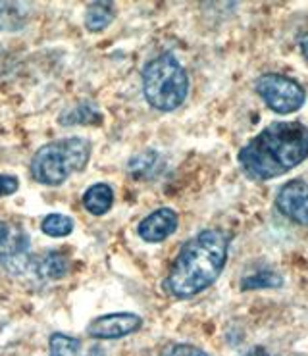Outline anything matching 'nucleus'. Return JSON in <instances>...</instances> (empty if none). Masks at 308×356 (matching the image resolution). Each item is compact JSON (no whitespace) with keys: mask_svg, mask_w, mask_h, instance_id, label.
Wrapping results in <instances>:
<instances>
[{"mask_svg":"<svg viewBox=\"0 0 308 356\" xmlns=\"http://www.w3.org/2000/svg\"><path fill=\"white\" fill-rule=\"evenodd\" d=\"M307 158V125L299 122H275L243 147L239 164L249 177L266 181L287 174Z\"/></svg>","mask_w":308,"mask_h":356,"instance_id":"nucleus-1","label":"nucleus"},{"mask_svg":"<svg viewBox=\"0 0 308 356\" xmlns=\"http://www.w3.org/2000/svg\"><path fill=\"white\" fill-rule=\"evenodd\" d=\"M229 235L222 229H204L187 241L168 272L162 287L175 298H191L220 277L227 262Z\"/></svg>","mask_w":308,"mask_h":356,"instance_id":"nucleus-2","label":"nucleus"},{"mask_svg":"<svg viewBox=\"0 0 308 356\" xmlns=\"http://www.w3.org/2000/svg\"><path fill=\"white\" fill-rule=\"evenodd\" d=\"M141 77L145 100L160 112H174L189 95V75L170 52L150 60Z\"/></svg>","mask_w":308,"mask_h":356,"instance_id":"nucleus-3","label":"nucleus"},{"mask_svg":"<svg viewBox=\"0 0 308 356\" xmlns=\"http://www.w3.org/2000/svg\"><path fill=\"white\" fill-rule=\"evenodd\" d=\"M91 158V143L81 137H67L47 143L31 158V175L35 181L56 187L70 175L81 172Z\"/></svg>","mask_w":308,"mask_h":356,"instance_id":"nucleus-4","label":"nucleus"},{"mask_svg":"<svg viewBox=\"0 0 308 356\" xmlns=\"http://www.w3.org/2000/svg\"><path fill=\"white\" fill-rule=\"evenodd\" d=\"M254 87H257L260 99L268 104V108L275 114H282V116L297 112L307 100V92L300 87V83H297L295 79L287 77V75H262L257 79Z\"/></svg>","mask_w":308,"mask_h":356,"instance_id":"nucleus-5","label":"nucleus"},{"mask_svg":"<svg viewBox=\"0 0 308 356\" xmlns=\"http://www.w3.org/2000/svg\"><path fill=\"white\" fill-rule=\"evenodd\" d=\"M0 266L14 275L33 272L29 237L12 222H0Z\"/></svg>","mask_w":308,"mask_h":356,"instance_id":"nucleus-6","label":"nucleus"},{"mask_svg":"<svg viewBox=\"0 0 308 356\" xmlns=\"http://www.w3.org/2000/svg\"><path fill=\"white\" fill-rule=\"evenodd\" d=\"M141 316L133 312H116V314L100 316L87 325V335L95 339H120L131 335L141 327Z\"/></svg>","mask_w":308,"mask_h":356,"instance_id":"nucleus-7","label":"nucleus"},{"mask_svg":"<svg viewBox=\"0 0 308 356\" xmlns=\"http://www.w3.org/2000/svg\"><path fill=\"white\" fill-rule=\"evenodd\" d=\"M275 207L291 222L308 225V183L302 179L285 183L275 197Z\"/></svg>","mask_w":308,"mask_h":356,"instance_id":"nucleus-8","label":"nucleus"},{"mask_svg":"<svg viewBox=\"0 0 308 356\" xmlns=\"http://www.w3.org/2000/svg\"><path fill=\"white\" fill-rule=\"evenodd\" d=\"M177 222L179 218L172 208H159L147 218H143L137 232H139V237L147 243H162L170 235H174L177 229Z\"/></svg>","mask_w":308,"mask_h":356,"instance_id":"nucleus-9","label":"nucleus"},{"mask_svg":"<svg viewBox=\"0 0 308 356\" xmlns=\"http://www.w3.org/2000/svg\"><path fill=\"white\" fill-rule=\"evenodd\" d=\"M70 272V258L58 250H49L42 257L33 258V273L39 280L56 282Z\"/></svg>","mask_w":308,"mask_h":356,"instance_id":"nucleus-10","label":"nucleus"},{"mask_svg":"<svg viewBox=\"0 0 308 356\" xmlns=\"http://www.w3.org/2000/svg\"><path fill=\"white\" fill-rule=\"evenodd\" d=\"M114 204V191L106 183H95L83 195V207L95 216H102L108 212Z\"/></svg>","mask_w":308,"mask_h":356,"instance_id":"nucleus-11","label":"nucleus"},{"mask_svg":"<svg viewBox=\"0 0 308 356\" xmlns=\"http://www.w3.org/2000/svg\"><path fill=\"white\" fill-rule=\"evenodd\" d=\"M116 17V10L112 2H92L87 8V16H85V25L89 31H102L106 29Z\"/></svg>","mask_w":308,"mask_h":356,"instance_id":"nucleus-12","label":"nucleus"},{"mask_svg":"<svg viewBox=\"0 0 308 356\" xmlns=\"http://www.w3.org/2000/svg\"><path fill=\"white\" fill-rule=\"evenodd\" d=\"M100 112L91 102H81L75 104L74 108H67L66 112L60 116L62 125H87V124H99Z\"/></svg>","mask_w":308,"mask_h":356,"instance_id":"nucleus-13","label":"nucleus"},{"mask_svg":"<svg viewBox=\"0 0 308 356\" xmlns=\"http://www.w3.org/2000/svg\"><path fill=\"white\" fill-rule=\"evenodd\" d=\"M41 229L49 237H67L74 232V220L66 214H49L42 220Z\"/></svg>","mask_w":308,"mask_h":356,"instance_id":"nucleus-14","label":"nucleus"},{"mask_svg":"<svg viewBox=\"0 0 308 356\" xmlns=\"http://www.w3.org/2000/svg\"><path fill=\"white\" fill-rule=\"evenodd\" d=\"M284 283L282 275L275 272H257L250 273L247 277H243L241 282V289L250 291V289H270V287H279Z\"/></svg>","mask_w":308,"mask_h":356,"instance_id":"nucleus-15","label":"nucleus"},{"mask_svg":"<svg viewBox=\"0 0 308 356\" xmlns=\"http://www.w3.org/2000/svg\"><path fill=\"white\" fill-rule=\"evenodd\" d=\"M25 4L17 2H0V31L2 29H17L24 24Z\"/></svg>","mask_w":308,"mask_h":356,"instance_id":"nucleus-16","label":"nucleus"},{"mask_svg":"<svg viewBox=\"0 0 308 356\" xmlns=\"http://www.w3.org/2000/svg\"><path fill=\"white\" fill-rule=\"evenodd\" d=\"M81 348V341L64 335V333H54L50 337V356H77Z\"/></svg>","mask_w":308,"mask_h":356,"instance_id":"nucleus-17","label":"nucleus"},{"mask_svg":"<svg viewBox=\"0 0 308 356\" xmlns=\"http://www.w3.org/2000/svg\"><path fill=\"white\" fill-rule=\"evenodd\" d=\"M154 160H156V152H152V150L141 152L129 160V172L135 175H147L150 168L154 166Z\"/></svg>","mask_w":308,"mask_h":356,"instance_id":"nucleus-18","label":"nucleus"},{"mask_svg":"<svg viewBox=\"0 0 308 356\" xmlns=\"http://www.w3.org/2000/svg\"><path fill=\"white\" fill-rule=\"evenodd\" d=\"M162 356H209L204 350L193 347V345H174L170 347Z\"/></svg>","mask_w":308,"mask_h":356,"instance_id":"nucleus-19","label":"nucleus"},{"mask_svg":"<svg viewBox=\"0 0 308 356\" xmlns=\"http://www.w3.org/2000/svg\"><path fill=\"white\" fill-rule=\"evenodd\" d=\"M19 187L16 175H4L0 174V197H6V195H14Z\"/></svg>","mask_w":308,"mask_h":356,"instance_id":"nucleus-20","label":"nucleus"},{"mask_svg":"<svg viewBox=\"0 0 308 356\" xmlns=\"http://www.w3.org/2000/svg\"><path fill=\"white\" fill-rule=\"evenodd\" d=\"M243 356H272L270 353H268L266 348H262V347H254V348H250V350H247L245 355Z\"/></svg>","mask_w":308,"mask_h":356,"instance_id":"nucleus-21","label":"nucleus"},{"mask_svg":"<svg viewBox=\"0 0 308 356\" xmlns=\"http://www.w3.org/2000/svg\"><path fill=\"white\" fill-rule=\"evenodd\" d=\"M300 50H302V54L308 58V35L300 37Z\"/></svg>","mask_w":308,"mask_h":356,"instance_id":"nucleus-22","label":"nucleus"},{"mask_svg":"<svg viewBox=\"0 0 308 356\" xmlns=\"http://www.w3.org/2000/svg\"><path fill=\"white\" fill-rule=\"evenodd\" d=\"M87 356H106V355H104V353H102L99 347H95V348H91V353H89Z\"/></svg>","mask_w":308,"mask_h":356,"instance_id":"nucleus-23","label":"nucleus"}]
</instances>
